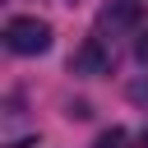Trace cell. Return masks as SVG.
Here are the masks:
<instances>
[{
    "label": "cell",
    "instance_id": "obj_1",
    "mask_svg": "<svg viewBox=\"0 0 148 148\" xmlns=\"http://www.w3.org/2000/svg\"><path fill=\"white\" fill-rule=\"evenodd\" d=\"M5 46L14 56H42V51H51V23L37 14H18L5 23Z\"/></svg>",
    "mask_w": 148,
    "mask_h": 148
},
{
    "label": "cell",
    "instance_id": "obj_2",
    "mask_svg": "<svg viewBox=\"0 0 148 148\" xmlns=\"http://www.w3.org/2000/svg\"><path fill=\"white\" fill-rule=\"evenodd\" d=\"M139 18H143V5H139V0H111V5H102V14H97V37L134 32Z\"/></svg>",
    "mask_w": 148,
    "mask_h": 148
},
{
    "label": "cell",
    "instance_id": "obj_3",
    "mask_svg": "<svg viewBox=\"0 0 148 148\" xmlns=\"http://www.w3.org/2000/svg\"><path fill=\"white\" fill-rule=\"evenodd\" d=\"M116 65V51H106V37H88L74 56H69V69L83 74V79H97V74H111Z\"/></svg>",
    "mask_w": 148,
    "mask_h": 148
},
{
    "label": "cell",
    "instance_id": "obj_4",
    "mask_svg": "<svg viewBox=\"0 0 148 148\" xmlns=\"http://www.w3.org/2000/svg\"><path fill=\"white\" fill-rule=\"evenodd\" d=\"M125 97L148 116V74H139V79H130V88H125Z\"/></svg>",
    "mask_w": 148,
    "mask_h": 148
},
{
    "label": "cell",
    "instance_id": "obj_5",
    "mask_svg": "<svg viewBox=\"0 0 148 148\" xmlns=\"http://www.w3.org/2000/svg\"><path fill=\"white\" fill-rule=\"evenodd\" d=\"M125 143H130V134H125L120 125H111V130L97 134V148H125Z\"/></svg>",
    "mask_w": 148,
    "mask_h": 148
},
{
    "label": "cell",
    "instance_id": "obj_6",
    "mask_svg": "<svg viewBox=\"0 0 148 148\" xmlns=\"http://www.w3.org/2000/svg\"><path fill=\"white\" fill-rule=\"evenodd\" d=\"M65 116H69V120H88V116H92V106H88V102H69V106H65Z\"/></svg>",
    "mask_w": 148,
    "mask_h": 148
},
{
    "label": "cell",
    "instance_id": "obj_7",
    "mask_svg": "<svg viewBox=\"0 0 148 148\" xmlns=\"http://www.w3.org/2000/svg\"><path fill=\"white\" fill-rule=\"evenodd\" d=\"M134 56H139V65H148V28L134 37Z\"/></svg>",
    "mask_w": 148,
    "mask_h": 148
},
{
    "label": "cell",
    "instance_id": "obj_8",
    "mask_svg": "<svg viewBox=\"0 0 148 148\" xmlns=\"http://www.w3.org/2000/svg\"><path fill=\"white\" fill-rule=\"evenodd\" d=\"M139 148H148V130H143V134H139Z\"/></svg>",
    "mask_w": 148,
    "mask_h": 148
}]
</instances>
